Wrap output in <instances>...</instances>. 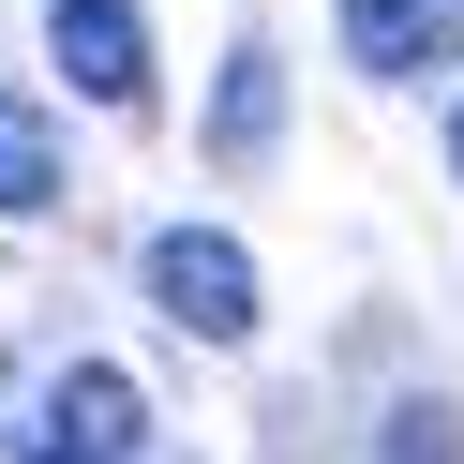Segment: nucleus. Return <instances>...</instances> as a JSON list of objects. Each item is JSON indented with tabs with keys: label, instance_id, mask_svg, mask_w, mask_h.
<instances>
[{
	"label": "nucleus",
	"instance_id": "nucleus-1",
	"mask_svg": "<svg viewBox=\"0 0 464 464\" xmlns=\"http://www.w3.org/2000/svg\"><path fill=\"white\" fill-rule=\"evenodd\" d=\"M150 300H165V330H195V344H255V255L225 240V225H165L150 240Z\"/></svg>",
	"mask_w": 464,
	"mask_h": 464
},
{
	"label": "nucleus",
	"instance_id": "nucleus-2",
	"mask_svg": "<svg viewBox=\"0 0 464 464\" xmlns=\"http://www.w3.org/2000/svg\"><path fill=\"white\" fill-rule=\"evenodd\" d=\"M45 45L91 105H150V15L135 0H45Z\"/></svg>",
	"mask_w": 464,
	"mask_h": 464
},
{
	"label": "nucleus",
	"instance_id": "nucleus-3",
	"mask_svg": "<svg viewBox=\"0 0 464 464\" xmlns=\"http://www.w3.org/2000/svg\"><path fill=\"white\" fill-rule=\"evenodd\" d=\"M45 450H75V464L150 450V404H135V374H121V360H61V390H45Z\"/></svg>",
	"mask_w": 464,
	"mask_h": 464
},
{
	"label": "nucleus",
	"instance_id": "nucleus-4",
	"mask_svg": "<svg viewBox=\"0 0 464 464\" xmlns=\"http://www.w3.org/2000/svg\"><path fill=\"white\" fill-rule=\"evenodd\" d=\"M45 195H61V135L31 91H0V210H45Z\"/></svg>",
	"mask_w": 464,
	"mask_h": 464
},
{
	"label": "nucleus",
	"instance_id": "nucleus-5",
	"mask_svg": "<svg viewBox=\"0 0 464 464\" xmlns=\"http://www.w3.org/2000/svg\"><path fill=\"white\" fill-rule=\"evenodd\" d=\"M270 121H285V61H270V45H240V61H225V105H210V135H225V150H270Z\"/></svg>",
	"mask_w": 464,
	"mask_h": 464
},
{
	"label": "nucleus",
	"instance_id": "nucleus-6",
	"mask_svg": "<svg viewBox=\"0 0 464 464\" xmlns=\"http://www.w3.org/2000/svg\"><path fill=\"white\" fill-rule=\"evenodd\" d=\"M344 61L360 75H420L434 45H420V0H344Z\"/></svg>",
	"mask_w": 464,
	"mask_h": 464
},
{
	"label": "nucleus",
	"instance_id": "nucleus-7",
	"mask_svg": "<svg viewBox=\"0 0 464 464\" xmlns=\"http://www.w3.org/2000/svg\"><path fill=\"white\" fill-rule=\"evenodd\" d=\"M390 464H464V420H450V390H434V404H390Z\"/></svg>",
	"mask_w": 464,
	"mask_h": 464
},
{
	"label": "nucleus",
	"instance_id": "nucleus-8",
	"mask_svg": "<svg viewBox=\"0 0 464 464\" xmlns=\"http://www.w3.org/2000/svg\"><path fill=\"white\" fill-rule=\"evenodd\" d=\"M420 45H464V0H420Z\"/></svg>",
	"mask_w": 464,
	"mask_h": 464
},
{
	"label": "nucleus",
	"instance_id": "nucleus-9",
	"mask_svg": "<svg viewBox=\"0 0 464 464\" xmlns=\"http://www.w3.org/2000/svg\"><path fill=\"white\" fill-rule=\"evenodd\" d=\"M450 180H464V121H450Z\"/></svg>",
	"mask_w": 464,
	"mask_h": 464
},
{
	"label": "nucleus",
	"instance_id": "nucleus-10",
	"mask_svg": "<svg viewBox=\"0 0 464 464\" xmlns=\"http://www.w3.org/2000/svg\"><path fill=\"white\" fill-rule=\"evenodd\" d=\"M31 464H75V450H31Z\"/></svg>",
	"mask_w": 464,
	"mask_h": 464
}]
</instances>
